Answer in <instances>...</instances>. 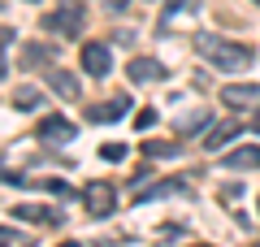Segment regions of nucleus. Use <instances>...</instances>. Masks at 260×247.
Here are the masks:
<instances>
[{"label": "nucleus", "instance_id": "nucleus-1", "mask_svg": "<svg viewBox=\"0 0 260 247\" xmlns=\"http://www.w3.org/2000/svg\"><path fill=\"white\" fill-rule=\"evenodd\" d=\"M195 48H200V52L217 65V70H225V74L247 70L251 56H256L247 44H230V39H217V35H195Z\"/></svg>", "mask_w": 260, "mask_h": 247}, {"label": "nucleus", "instance_id": "nucleus-2", "mask_svg": "<svg viewBox=\"0 0 260 247\" xmlns=\"http://www.w3.org/2000/svg\"><path fill=\"white\" fill-rule=\"evenodd\" d=\"M44 26L52 30L56 39H78L83 26H87V5H56V9L44 18Z\"/></svg>", "mask_w": 260, "mask_h": 247}, {"label": "nucleus", "instance_id": "nucleus-3", "mask_svg": "<svg viewBox=\"0 0 260 247\" xmlns=\"http://www.w3.org/2000/svg\"><path fill=\"white\" fill-rule=\"evenodd\" d=\"M83 204H87V217H109V212L117 208V191H113V182L95 178V182H87Z\"/></svg>", "mask_w": 260, "mask_h": 247}, {"label": "nucleus", "instance_id": "nucleus-4", "mask_svg": "<svg viewBox=\"0 0 260 247\" xmlns=\"http://www.w3.org/2000/svg\"><path fill=\"white\" fill-rule=\"evenodd\" d=\"M126 109H130L126 96H113V100H104V104H91V109H87V121L109 126V121H121V117H126Z\"/></svg>", "mask_w": 260, "mask_h": 247}, {"label": "nucleus", "instance_id": "nucleus-5", "mask_svg": "<svg viewBox=\"0 0 260 247\" xmlns=\"http://www.w3.org/2000/svg\"><path fill=\"white\" fill-rule=\"evenodd\" d=\"M83 70L91 74V78H104V74L113 70V52H109V44H87V48H83Z\"/></svg>", "mask_w": 260, "mask_h": 247}, {"label": "nucleus", "instance_id": "nucleus-6", "mask_svg": "<svg viewBox=\"0 0 260 247\" xmlns=\"http://www.w3.org/2000/svg\"><path fill=\"white\" fill-rule=\"evenodd\" d=\"M191 182L186 178H165V182L148 187V191H135V204H152V200H165V195H186Z\"/></svg>", "mask_w": 260, "mask_h": 247}, {"label": "nucleus", "instance_id": "nucleus-7", "mask_svg": "<svg viewBox=\"0 0 260 247\" xmlns=\"http://www.w3.org/2000/svg\"><path fill=\"white\" fill-rule=\"evenodd\" d=\"M221 100L230 104V109H247V104H260V87L256 82H230L221 91Z\"/></svg>", "mask_w": 260, "mask_h": 247}, {"label": "nucleus", "instance_id": "nucleus-8", "mask_svg": "<svg viewBox=\"0 0 260 247\" xmlns=\"http://www.w3.org/2000/svg\"><path fill=\"white\" fill-rule=\"evenodd\" d=\"M48 87H52L61 100H78V96H83V87H78V78L70 70H48Z\"/></svg>", "mask_w": 260, "mask_h": 247}, {"label": "nucleus", "instance_id": "nucleus-9", "mask_svg": "<svg viewBox=\"0 0 260 247\" xmlns=\"http://www.w3.org/2000/svg\"><path fill=\"white\" fill-rule=\"evenodd\" d=\"M39 139H48V143H70V139H74V121L44 117V121H39Z\"/></svg>", "mask_w": 260, "mask_h": 247}, {"label": "nucleus", "instance_id": "nucleus-10", "mask_svg": "<svg viewBox=\"0 0 260 247\" xmlns=\"http://www.w3.org/2000/svg\"><path fill=\"white\" fill-rule=\"evenodd\" d=\"M225 169H260V143H243L225 152Z\"/></svg>", "mask_w": 260, "mask_h": 247}, {"label": "nucleus", "instance_id": "nucleus-11", "mask_svg": "<svg viewBox=\"0 0 260 247\" xmlns=\"http://www.w3.org/2000/svg\"><path fill=\"white\" fill-rule=\"evenodd\" d=\"M239 135H243L239 121H221V126H213V130L204 135V147H208V152H221V147H225V143H234Z\"/></svg>", "mask_w": 260, "mask_h": 247}, {"label": "nucleus", "instance_id": "nucleus-12", "mask_svg": "<svg viewBox=\"0 0 260 247\" xmlns=\"http://www.w3.org/2000/svg\"><path fill=\"white\" fill-rule=\"evenodd\" d=\"M13 217H18V221H44V226H56V221H61V212L44 208V204H18V208H13Z\"/></svg>", "mask_w": 260, "mask_h": 247}, {"label": "nucleus", "instance_id": "nucleus-13", "mask_svg": "<svg viewBox=\"0 0 260 247\" xmlns=\"http://www.w3.org/2000/svg\"><path fill=\"white\" fill-rule=\"evenodd\" d=\"M130 78L152 82V78H165V70H160V61H152V56H135V61H130Z\"/></svg>", "mask_w": 260, "mask_h": 247}, {"label": "nucleus", "instance_id": "nucleus-14", "mask_svg": "<svg viewBox=\"0 0 260 247\" xmlns=\"http://www.w3.org/2000/svg\"><path fill=\"white\" fill-rule=\"evenodd\" d=\"M39 104H44V96H39L35 87H18V91H13V109H39Z\"/></svg>", "mask_w": 260, "mask_h": 247}, {"label": "nucleus", "instance_id": "nucleus-15", "mask_svg": "<svg viewBox=\"0 0 260 247\" xmlns=\"http://www.w3.org/2000/svg\"><path fill=\"white\" fill-rule=\"evenodd\" d=\"M39 61H48V65H52V48H44V44H30L26 52H22V65H39Z\"/></svg>", "mask_w": 260, "mask_h": 247}, {"label": "nucleus", "instance_id": "nucleus-16", "mask_svg": "<svg viewBox=\"0 0 260 247\" xmlns=\"http://www.w3.org/2000/svg\"><path fill=\"white\" fill-rule=\"evenodd\" d=\"M148 156H182V143H143Z\"/></svg>", "mask_w": 260, "mask_h": 247}, {"label": "nucleus", "instance_id": "nucleus-17", "mask_svg": "<svg viewBox=\"0 0 260 247\" xmlns=\"http://www.w3.org/2000/svg\"><path fill=\"white\" fill-rule=\"evenodd\" d=\"M204 121H208V113H186V117L178 121V130H200Z\"/></svg>", "mask_w": 260, "mask_h": 247}, {"label": "nucleus", "instance_id": "nucleus-18", "mask_svg": "<svg viewBox=\"0 0 260 247\" xmlns=\"http://www.w3.org/2000/svg\"><path fill=\"white\" fill-rule=\"evenodd\" d=\"M100 156H104V161H126V143H104Z\"/></svg>", "mask_w": 260, "mask_h": 247}, {"label": "nucleus", "instance_id": "nucleus-19", "mask_svg": "<svg viewBox=\"0 0 260 247\" xmlns=\"http://www.w3.org/2000/svg\"><path fill=\"white\" fill-rule=\"evenodd\" d=\"M152 121H156V113H152V109H143V113H139V117H135V126H139V130H148V126H152Z\"/></svg>", "mask_w": 260, "mask_h": 247}, {"label": "nucleus", "instance_id": "nucleus-20", "mask_svg": "<svg viewBox=\"0 0 260 247\" xmlns=\"http://www.w3.org/2000/svg\"><path fill=\"white\" fill-rule=\"evenodd\" d=\"M126 5H130V0H109V9H126Z\"/></svg>", "mask_w": 260, "mask_h": 247}, {"label": "nucleus", "instance_id": "nucleus-21", "mask_svg": "<svg viewBox=\"0 0 260 247\" xmlns=\"http://www.w3.org/2000/svg\"><path fill=\"white\" fill-rule=\"evenodd\" d=\"M5 39H9V35H0V44H5ZM0 74H5V52H0Z\"/></svg>", "mask_w": 260, "mask_h": 247}, {"label": "nucleus", "instance_id": "nucleus-22", "mask_svg": "<svg viewBox=\"0 0 260 247\" xmlns=\"http://www.w3.org/2000/svg\"><path fill=\"white\" fill-rule=\"evenodd\" d=\"M251 130H256V135H260V113H256V121H251Z\"/></svg>", "mask_w": 260, "mask_h": 247}, {"label": "nucleus", "instance_id": "nucleus-23", "mask_svg": "<svg viewBox=\"0 0 260 247\" xmlns=\"http://www.w3.org/2000/svg\"><path fill=\"white\" fill-rule=\"evenodd\" d=\"M61 247H83V243H74V238H70V243H61Z\"/></svg>", "mask_w": 260, "mask_h": 247}, {"label": "nucleus", "instance_id": "nucleus-24", "mask_svg": "<svg viewBox=\"0 0 260 247\" xmlns=\"http://www.w3.org/2000/svg\"><path fill=\"white\" fill-rule=\"evenodd\" d=\"M0 238H9V234H5V230H0Z\"/></svg>", "mask_w": 260, "mask_h": 247}]
</instances>
